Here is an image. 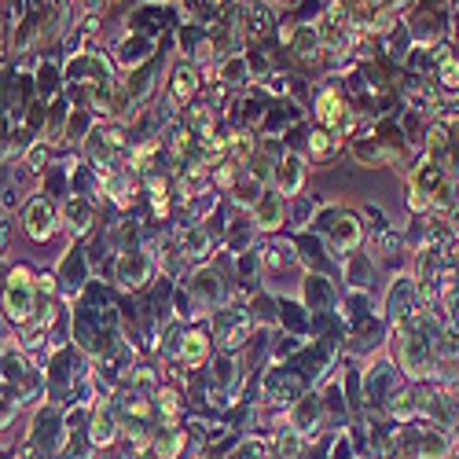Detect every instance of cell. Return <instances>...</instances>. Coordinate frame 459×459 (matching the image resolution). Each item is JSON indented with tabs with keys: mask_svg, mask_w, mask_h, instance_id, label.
<instances>
[{
	"mask_svg": "<svg viewBox=\"0 0 459 459\" xmlns=\"http://www.w3.org/2000/svg\"><path fill=\"white\" fill-rule=\"evenodd\" d=\"M360 236H364V228H360V221H357L353 213H342V217L334 221V228L327 232V239H331V250L338 254V261H342V254H353V250L360 247Z\"/></svg>",
	"mask_w": 459,
	"mask_h": 459,
	"instance_id": "cell-24",
	"label": "cell"
},
{
	"mask_svg": "<svg viewBox=\"0 0 459 459\" xmlns=\"http://www.w3.org/2000/svg\"><path fill=\"white\" fill-rule=\"evenodd\" d=\"M59 224L70 236H89L96 224V203L89 195H66L59 206Z\"/></svg>",
	"mask_w": 459,
	"mask_h": 459,
	"instance_id": "cell-10",
	"label": "cell"
},
{
	"mask_svg": "<svg viewBox=\"0 0 459 459\" xmlns=\"http://www.w3.org/2000/svg\"><path fill=\"white\" fill-rule=\"evenodd\" d=\"M210 342H213V334H206V331H199V327H187V331L177 334L173 353H177V360H180L184 368H199V364H206V357H210Z\"/></svg>",
	"mask_w": 459,
	"mask_h": 459,
	"instance_id": "cell-17",
	"label": "cell"
},
{
	"mask_svg": "<svg viewBox=\"0 0 459 459\" xmlns=\"http://www.w3.org/2000/svg\"><path fill=\"white\" fill-rule=\"evenodd\" d=\"M353 159H357L360 166H386V162H394L397 155H394V151L382 143L378 136H360V140H353Z\"/></svg>",
	"mask_w": 459,
	"mask_h": 459,
	"instance_id": "cell-29",
	"label": "cell"
},
{
	"mask_svg": "<svg viewBox=\"0 0 459 459\" xmlns=\"http://www.w3.org/2000/svg\"><path fill=\"white\" fill-rule=\"evenodd\" d=\"M269 8H294V4H301V0H264Z\"/></svg>",
	"mask_w": 459,
	"mask_h": 459,
	"instance_id": "cell-49",
	"label": "cell"
},
{
	"mask_svg": "<svg viewBox=\"0 0 459 459\" xmlns=\"http://www.w3.org/2000/svg\"><path fill=\"white\" fill-rule=\"evenodd\" d=\"M89 257H85V250H78V247H70L66 254H63V264H59V287L66 290V294H78V290H85L89 287Z\"/></svg>",
	"mask_w": 459,
	"mask_h": 459,
	"instance_id": "cell-19",
	"label": "cell"
},
{
	"mask_svg": "<svg viewBox=\"0 0 459 459\" xmlns=\"http://www.w3.org/2000/svg\"><path fill=\"white\" fill-rule=\"evenodd\" d=\"M408 33H411V41H415L419 48H430L427 41H437V37L445 33V19H441V12H437V8L415 12V15L408 19Z\"/></svg>",
	"mask_w": 459,
	"mask_h": 459,
	"instance_id": "cell-25",
	"label": "cell"
},
{
	"mask_svg": "<svg viewBox=\"0 0 459 459\" xmlns=\"http://www.w3.org/2000/svg\"><path fill=\"white\" fill-rule=\"evenodd\" d=\"M30 445L41 452V455H59L63 445H66V419L56 404L41 408L33 415V434H30Z\"/></svg>",
	"mask_w": 459,
	"mask_h": 459,
	"instance_id": "cell-5",
	"label": "cell"
},
{
	"mask_svg": "<svg viewBox=\"0 0 459 459\" xmlns=\"http://www.w3.org/2000/svg\"><path fill=\"white\" fill-rule=\"evenodd\" d=\"M331 459H353V437H350V434H342V437L334 441Z\"/></svg>",
	"mask_w": 459,
	"mask_h": 459,
	"instance_id": "cell-43",
	"label": "cell"
},
{
	"mask_svg": "<svg viewBox=\"0 0 459 459\" xmlns=\"http://www.w3.org/2000/svg\"><path fill=\"white\" fill-rule=\"evenodd\" d=\"M448 224H452V236L459 239V203H452V210H448Z\"/></svg>",
	"mask_w": 459,
	"mask_h": 459,
	"instance_id": "cell-48",
	"label": "cell"
},
{
	"mask_svg": "<svg viewBox=\"0 0 459 459\" xmlns=\"http://www.w3.org/2000/svg\"><path fill=\"white\" fill-rule=\"evenodd\" d=\"M8 243H12V217L4 213V217H0V257H4Z\"/></svg>",
	"mask_w": 459,
	"mask_h": 459,
	"instance_id": "cell-45",
	"label": "cell"
},
{
	"mask_svg": "<svg viewBox=\"0 0 459 459\" xmlns=\"http://www.w3.org/2000/svg\"><path fill=\"white\" fill-rule=\"evenodd\" d=\"M184 441H187V434L177 430V427H169V430L151 437V448H155V459H177L184 452Z\"/></svg>",
	"mask_w": 459,
	"mask_h": 459,
	"instance_id": "cell-33",
	"label": "cell"
},
{
	"mask_svg": "<svg viewBox=\"0 0 459 459\" xmlns=\"http://www.w3.org/2000/svg\"><path fill=\"white\" fill-rule=\"evenodd\" d=\"M155 408H159V415L162 419H169V423H173V419H177V411H180V394L177 390H155Z\"/></svg>",
	"mask_w": 459,
	"mask_h": 459,
	"instance_id": "cell-41",
	"label": "cell"
},
{
	"mask_svg": "<svg viewBox=\"0 0 459 459\" xmlns=\"http://www.w3.org/2000/svg\"><path fill=\"white\" fill-rule=\"evenodd\" d=\"M96 129V114L78 107V110H70V122H66V140L70 143H85V133Z\"/></svg>",
	"mask_w": 459,
	"mask_h": 459,
	"instance_id": "cell-34",
	"label": "cell"
},
{
	"mask_svg": "<svg viewBox=\"0 0 459 459\" xmlns=\"http://www.w3.org/2000/svg\"><path fill=\"white\" fill-rule=\"evenodd\" d=\"M257 254H261V269H269V273H280V269H287V264H290V250L287 247H276V243L261 247Z\"/></svg>",
	"mask_w": 459,
	"mask_h": 459,
	"instance_id": "cell-38",
	"label": "cell"
},
{
	"mask_svg": "<svg viewBox=\"0 0 459 459\" xmlns=\"http://www.w3.org/2000/svg\"><path fill=\"white\" fill-rule=\"evenodd\" d=\"M177 250H180V261L187 264H206L210 254H213V236L206 232V228L195 221V224H187L180 228V236H177Z\"/></svg>",
	"mask_w": 459,
	"mask_h": 459,
	"instance_id": "cell-15",
	"label": "cell"
},
{
	"mask_svg": "<svg viewBox=\"0 0 459 459\" xmlns=\"http://www.w3.org/2000/svg\"><path fill=\"white\" fill-rule=\"evenodd\" d=\"M371 257H364V254H350L346 257V283L350 287H357V290H364L371 280Z\"/></svg>",
	"mask_w": 459,
	"mask_h": 459,
	"instance_id": "cell-35",
	"label": "cell"
},
{
	"mask_svg": "<svg viewBox=\"0 0 459 459\" xmlns=\"http://www.w3.org/2000/svg\"><path fill=\"white\" fill-rule=\"evenodd\" d=\"M276 452H280V459H301V452H305V437L298 434V430H283L280 437H276Z\"/></svg>",
	"mask_w": 459,
	"mask_h": 459,
	"instance_id": "cell-39",
	"label": "cell"
},
{
	"mask_svg": "<svg viewBox=\"0 0 459 459\" xmlns=\"http://www.w3.org/2000/svg\"><path fill=\"white\" fill-rule=\"evenodd\" d=\"M22 228L33 243H48L59 228V210L52 206L48 195H33L26 206H22Z\"/></svg>",
	"mask_w": 459,
	"mask_h": 459,
	"instance_id": "cell-8",
	"label": "cell"
},
{
	"mask_svg": "<svg viewBox=\"0 0 459 459\" xmlns=\"http://www.w3.org/2000/svg\"><path fill=\"white\" fill-rule=\"evenodd\" d=\"M386 316L394 324H404V320L419 316V283H411L408 276L394 280V287L386 294Z\"/></svg>",
	"mask_w": 459,
	"mask_h": 459,
	"instance_id": "cell-14",
	"label": "cell"
},
{
	"mask_svg": "<svg viewBox=\"0 0 459 459\" xmlns=\"http://www.w3.org/2000/svg\"><path fill=\"white\" fill-rule=\"evenodd\" d=\"M114 56H118V63H122L126 70H140V66H147L151 59H155V41H151V37H143V33H126Z\"/></svg>",
	"mask_w": 459,
	"mask_h": 459,
	"instance_id": "cell-23",
	"label": "cell"
},
{
	"mask_svg": "<svg viewBox=\"0 0 459 459\" xmlns=\"http://www.w3.org/2000/svg\"><path fill=\"white\" fill-rule=\"evenodd\" d=\"M122 437V419L114 404H96L92 408V427H89V445L92 448H110Z\"/></svg>",
	"mask_w": 459,
	"mask_h": 459,
	"instance_id": "cell-18",
	"label": "cell"
},
{
	"mask_svg": "<svg viewBox=\"0 0 459 459\" xmlns=\"http://www.w3.org/2000/svg\"><path fill=\"white\" fill-rule=\"evenodd\" d=\"M283 203L287 199L283 195H273V191H264V195L257 199V206L250 210V221H254L257 232H276V228L287 224V206Z\"/></svg>",
	"mask_w": 459,
	"mask_h": 459,
	"instance_id": "cell-20",
	"label": "cell"
},
{
	"mask_svg": "<svg viewBox=\"0 0 459 459\" xmlns=\"http://www.w3.org/2000/svg\"><path fill=\"white\" fill-rule=\"evenodd\" d=\"M276 33H280V41L290 48V56L298 63H320L324 59V45H320V33H316L313 22L290 19V22H280Z\"/></svg>",
	"mask_w": 459,
	"mask_h": 459,
	"instance_id": "cell-7",
	"label": "cell"
},
{
	"mask_svg": "<svg viewBox=\"0 0 459 459\" xmlns=\"http://www.w3.org/2000/svg\"><path fill=\"white\" fill-rule=\"evenodd\" d=\"M15 411H19V401H12L8 394H0V430H8V427H12Z\"/></svg>",
	"mask_w": 459,
	"mask_h": 459,
	"instance_id": "cell-42",
	"label": "cell"
},
{
	"mask_svg": "<svg viewBox=\"0 0 459 459\" xmlns=\"http://www.w3.org/2000/svg\"><path fill=\"white\" fill-rule=\"evenodd\" d=\"M250 334H254V316L247 309H228L224 305V309L213 313V342L224 353L243 350L250 342Z\"/></svg>",
	"mask_w": 459,
	"mask_h": 459,
	"instance_id": "cell-4",
	"label": "cell"
},
{
	"mask_svg": "<svg viewBox=\"0 0 459 459\" xmlns=\"http://www.w3.org/2000/svg\"><path fill=\"white\" fill-rule=\"evenodd\" d=\"M448 452H452V445L441 430H423L415 441V448H408L411 459H448Z\"/></svg>",
	"mask_w": 459,
	"mask_h": 459,
	"instance_id": "cell-31",
	"label": "cell"
},
{
	"mask_svg": "<svg viewBox=\"0 0 459 459\" xmlns=\"http://www.w3.org/2000/svg\"><path fill=\"white\" fill-rule=\"evenodd\" d=\"M334 147H338V140H334L327 129L316 126V129L309 133V155H313V159H331V155H334Z\"/></svg>",
	"mask_w": 459,
	"mask_h": 459,
	"instance_id": "cell-40",
	"label": "cell"
},
{
	"mask_svg": "<svg viewBox=\"0 0 459 459\" xmlns=\"http://www.w3.org/2000/svg\"><path fill=\"white\" fill-rule=\"evenodd\" d=\"M239 386V364L232 353H221L213 360V390H224V394H232Z\"/></svg>",
	"mask_w": 459,
	"mask_h": 459,
	"instance_id": "cell-32",
	"label": "cell"
},
{
	"mask_svg": "<svg viewBox=\"0 0 459 459\" xmlns=\"http://www.w3.org/2000/svg\"><path fill=\"white\" fill-rule=\"evenodd\" d=\"M100 184H103V191H107L110 203L118 206V210H129V206L136 203V177H133V173L110 169V173L100 177Z\"/></svg>",
	"mask_w": 459,
	"mask_h": 459,
	"instance_id": "cell-26",
	"label": "cell"
},
{
	"mask_svg": "<svg viewBox=\"0 0 459 459\" xmlns=\"http://www.w3.org/2000/svg\"><path fill=\"white\" fill-rule=\"evenodd\" d=\"M397 394V371H394V364H375L371 371H368V401H375V404H382L386 397H394Z\"/></svg>",
	"mask_w": 459,
	"mask_h": 459,
	"instance_id": "cell-28",
	"label": "cell"
},
{
	"mask_svg": "<svg viewBox=\"0 0 459 459\" xmlns=\"http://www.w3.org/2000/svg\"><path fill=\"white\" fill-rule=\"evenodd\" d=\"M78 12H82V19L85 15H103L107 12V0H78Z\"/></svg>",
	"mask_w": 459,
	"mask_h": 459,
	"instance_id": "cell-44",
	"label": "cell"
},
{
	"mask_svg": "<svg viewBox=\"0 0 459 459\" xmlns=\"http://www.w3.org/2000/svg\"><path fill=\"white\" fill-rule=\"evenodd\" d=\"M217 63H221V85H228V89H243V85L254 78V70H250L247 52H236V56L217 59Z\"/></svg>",
	"mask_w": 459,
	"mask_h": 459,
	"instance_id": "cell-30",
	"label": "cell"
},
{
	"mask_svg": "<svg viewBox=\"0 0 459 459\" xmlns=\"http://www.w3.org/2000/svg\"><path fill=\"white\" fill-rule=\"evenodd\" d=\"M199 89H203L199 66L180 63V66L173 70L169 85H166V103H169V107H191V103H195V96H199Z\"/></svg>",
	"mask_w": 459,
	"mask_h": 459,
	"instance_id": "cell-13",
	"label": "cell"
},
{
	"mask_svg": "<svg viewBox=\"0 0 459 459\" xmlns=\"http://www.w3.org/2000/svg\"><path fill=\"white\" fill-rule=\"evenodd\" d=\"M184 290L191 294V305H195V316H206V313H217L228 305V287L221 280L217 269H210V264H199L195 273L187 276Z\"/></svg>",
	"mask_w": 459,
	"mask_h": 459,
	"instance_id": "cell-3",
	"label": "cell"
},
{
	"mask_svg": "<svg viewBox=\"0 0 459 459\" xmlns=\"http://www.w3.org/2000/svg\"><path fill=\"white\" fill-rule=\"evenodd\" d=\"M232 459H261V445H254V441H247Z\"/></svg>",
	"mask_w": 459,
	"mask_h": 459,
	"instance_id": "cell-47",
	"label": "cell"
},
{
	"mask_svg": "<svg viewBox=\"0 0 459 459\" xmlns=\"http://www.w3.org/2000/svg\"><path fill=\"white\" fill-rule=\"evenodd\" d=\"M273 30H276V19H273V8L264 4V0H254V4L239 8V33H243V41L261 45Z\"/></svg>",
	"mask_w": 459,
	"mask_h": 459,
	"instance_id": "cell-12",
	"label": "cell"
},
{
	"mask_svg": "<svg viewBox=\"0 0 459 459\" xmlns=\"http://www.w3.org/2000/svg\"><path fill=\"white\" fill-rule=\"evenodd\" d=\"M48 155H52V143L37 136V140H33V147H30L26 155H22V166H26V173H45V166H48Z\"/></svg>",
	"mask_w": 459,
	"mask_h": 459,
	"instance_id": "cell-37",
	"label": "cell"
},
{
	"mask_svg": "<svg viewBox=\"0 0 459 459\" xmlns=\"http://www.w3.org/2000/svg\"><path fill=\"white\" fill-rule=\"evenodd\" d=\"M37 298H41V290H37V276L26 269V264H19V269H12L4 276V290H0V309H4L8 324L15 327H30L37 320Z\"/></svg>",
	"mask_w": 459,
	"mask_h": 459,
	"instance_id": "cell-2",
	"label": "cell"
},
{
	"mask_svg": "<svg viewBox=\"0 0 459 459\" xmlns=\"http://www.w3.org/2000/svg\"><path fill=\"white\" fill-rule=\"evenodd\" d=\"M48 169H52V166H48ZM63 180H66V173L52 169V173H48V180H45V195H56V191L63 187Z\"/></svg>",
	"mask_w": 459,
	"mask_h": 459,
	"instance_id": "cell-46",
	"label": "cell"
},
{
	"mask_svg": "<svg viewBox=\"0 0 459 459\" xmlns=\"http://www.w3.org/2000/svg\"><path fill=\"white\" fill-rule=\"evenodd\" d=\"M324 415H327V408H324V401H320L316 394H301V397L290 404V430H298L301 437H309V434L316 437Z\"/></svg>",
	"mask_w": 459,
	"mask_h": 459,
	"instance_id": "cell-16",
	"label": "cell"
},
{
	"mask_svg": "<svg viewBox=\"0 0 459 459\" xmlns=\"http://www.w3.org/2000/svg\"><path fill=\"white\" fill-rule=\"evenodd\" d=\"M301 397V378L294 371H269L264 375V401L290 408Z\"/></svg>",
	"mask_w": 459,
	"mask_h": 459,
	"instance_id": "cell-21",
	"label": "cell"
},
{
	"mask_svg": "<svg viewBox=\"0 0 459 459\" xmlns=\"http://www.w3.org/2000/svg\"><path fill=\"white\" fill-rule=\"evenodd\" d=\"M298 247H301V257H305V264H309L313 273H327V269H331V264L324 261V247H320L316 236H301Z\"/></svg>",
	"mask_w": 459,
	"mask_h": 459,
	"instance_id": "cell-36",
	"label": "cell"
},
{
	"mask_svg": "<svg viewBox=\"0 0 459 459\" xmlns=\"http://www.w3.org/2000/svg\"><path fill=\"white\" fill-rule=\"evenodd\" d=\"M151 276H155V257L140 247L122 250L118 261H114V283L122 290H143L151 283Z\"/></svg>",
	"mask_w": 459,
	"mask_h": 459,
	"instance_id": "cell-6",
	"label": "cell"
},
{
	"mask_svg": "<svg viewBox=\"0 0 459 459\" xmlns=\"http://www.w3.org/2000/svg\"><path fill=\"white\" fill-rule=\"evenodd\" d=\"M434 346L437 342L430 338L427 316L419 313L404 324H397V360L411 378H423L430 375V360H434Z\"/></svg>",
	"mask_w": 459,
	"mask_h": 459,
	"instance_id": "cell-1",
	"label": "cell"
},
{
	"mask_svg": "<svg viewBox=\"0 0 459 459\" xmlns=\"http://www.w3.org/2000/svg\"><path fill=\"white\" fill-rule=\"evenodd\" d=\"M33 85H37V96L41 100H59L63 96V70H59V63L56 59H41L37 63V70H33Z\"/></svg>",
	"mask_w": 459,
	"mask_h": 459,
	"instance_id": "cell-27",
	"label": "cell"
},
{
	"mask_svg": "<svg viewBox=\"0 0 459 459\" xmlns=\"http://www.w3.org/2000/svg\"><path fill=\"white\" fill-rule=\"evenodd\" d=\"M4 48H8V41H4V26H0V59H4Z\"/></svg>",
	"mask_w": 459,
	"mask_h": 459,
	"instance_id": "cell-50",
	"label": "cell"
},
{
	"mask_svg": "<svg viewBox=\"0 0 459 459\" xmlns=\"http://www.w3.org/2000/svg\"><path fill=\"white\" fill-rule=\"evenodd\" d=\"M301 305L309 313H327L334 305V283L324 273H309L305 283H301Z\"/></svg>",
	"mask_w": 459,
	"mask_h": 459,
	"instance_id": "cell-22",
	"label": "cell"
},
{
	"mask_svg": "<svg viewBox=\"0 0 459 459\" xmlns=\"http://www.w3.org/2000/svg\"><path fill=\"white\" fill-rule=\"evenodd\" d=\"M313 114H316L320 129H327V133H350V129H353L350 103H346V96H342L338 89H324V92L316 96Z\"/></svg>",
	"mask_w": 459,
	"mask_h": 459,
	"instance_id": "cell-9",
	"label": "cell"
},
{
	"mask_svg": "<svg viewBox=\"0 0 459 459\" xmlns=\"http://www.w3.org/2000/svg\"><path fill=\"white\" fill-rule=\"evenodd\" d=\"M305 177H309V166H305V159L298 155V151H283V159L276 162V177H273L276 195L294 199L298 191L305 187Z\"/></svg>",
	"mask_w": 459,
	"mask_h": 459,
	"instance_id": "cell-11",
	"label": "cell"
}]
</instances>
